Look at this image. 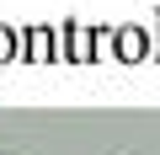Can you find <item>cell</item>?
Masks as SVG:
<instances>
[]
</instances>
